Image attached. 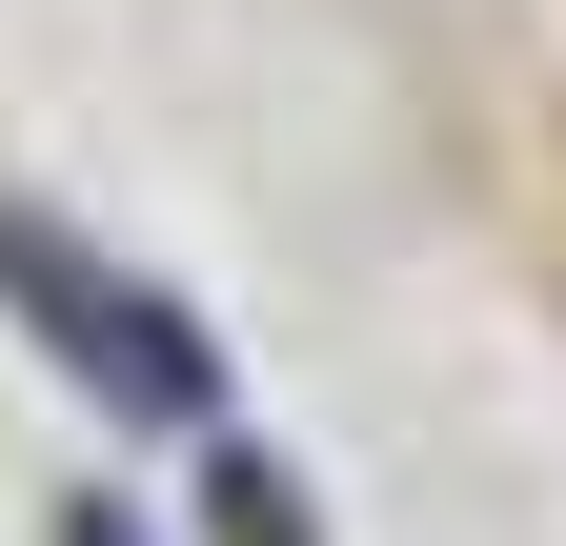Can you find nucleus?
Wrapping results in <instances>:
<instances>
[{"instance_id":"f257e3e1","label":"nucleus","mask_w":566,"mask_h":546,"mask_svg":"<svg viewBox=\"0 0 566 546\" xmlns=\"http://www.w3.org/2000/svg\"><path fill=\"white\" fill-rule=\"evenodd\" d=\"M0 304H21V324H41V345H61V365H82L102 405H122V426H182V445H202V426H223V345H202V324H182V304H142V284H122V263H82V243H61V223H41V202H0Z\"/></svg>"},{"instance_id":"f03ea898","label":"nucleus","mask_w":566,"mask_h":546,"mask_svg":"<svg viewBox=\"0 0 566 546\" xmlns=\"http://www.w3.org/2000/svg\"><path fill=\"white\" fill-rule=\"evenodd\" d=\"M202 506H223V546H324V526H304V486H283L263 445H223V426H202Z\"/></svg>"},{"instance_id":"7ed1b4c3","label":"nucleus","mask_w":566,"mask_h":546,"mask_svg":"<svg viewBox=\"0 0 566 546\" xmlns=\"http://www.w3.org/2000/svg\"><path fill=\"white\" fill-rule=\"evenodd\" d=\"M61 546H142V526H122V506H82V526H61Z\"/></svg>"}]
</instances>
